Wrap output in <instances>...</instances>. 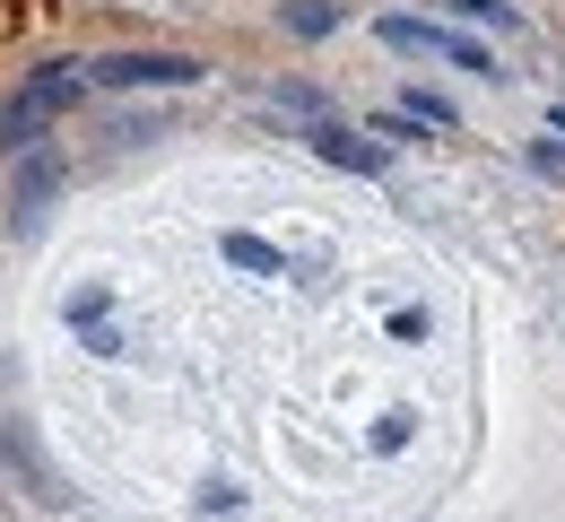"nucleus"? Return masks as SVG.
Instances as JSON below:
<instances>
[{
  "label": "nucleus",
  "instance_id": "obj_1",
  "mask_svg": "<svg viewBox=\"0 0 565 522\" xmlns=\"http://www.w3.org/2000/svg\"><path fill=\"white\" fill-rule=\"evenodd\" d=\"M71 105H78V71H71V62L35 71L18 96H9V105H0V149H35V140H44V131H53Z\"/></svg>",
  "mask_w": 565,
  "mask_h": 522
},
{
  "label": "nucleus",
  "instance_id": "obj_2",
  "mask_svg": "<svg viewBox=\"0 0 565 522\" xmlns=\"http://www.w3.org/2000/svg\"><path fill=\"white\" fill-rule=\"evenodd\" d=\"M392 53H435V62H452V71H479V78H495V53H479L470 35H452V26H426V18H383L374 26Z\"/></svg>",
  "mask_w": 565,
  "mask_h": 522
},
{
  "label": "nucleus",
  "instance_id": "obj_3",
  "mask_svg": "<svg viewBox=\"0 0 565 522\" xmlns=\"http://www.w3.org/2000/svg\"><path fill=\"white\" fill-rule=\"evenodd\" d=\"M105 87H192L201 62H183V53H114V62H96Z\"/></svg>",
  "mask_w": 565,
  "mask_h": 522
},
{
  "label": "nucleus",
  "instance_id": "obj_4",
  "mask_svg": "<svg viewBox=\"0 0 565 522\" xmlns=\"http://www.w3.org/2000/svg\"><path fill=\"white\" fill-rule=\"evenodd\" d=\"M313 140H322V157H340V166H374V149H356L349 131H313Z\"/></svg>",
  "mask_w": 565,
  "mask_h": 522
},
{
  "label": "nucleus",
  "instance_id": "obj_5",
  "mask_svg": "<svg viewBox=\"0 0 565 522\" xmlns=\"http://www.w3.org/2000/svg\"><path fill=\"white\" fill-rule=\"evenodd\" d=\"M226 253H235V262H253V270H279V253H270V244H253V235H235Z\"/></svg>",
  "mask_w": 565,
  "mask_h": 522
}]
</instances>
